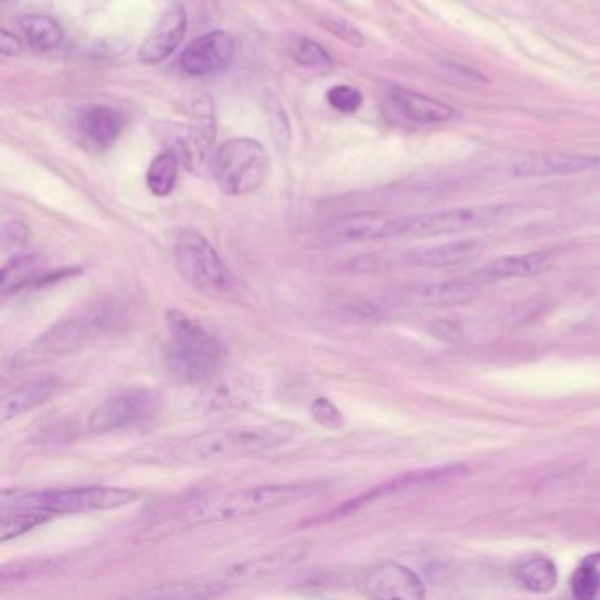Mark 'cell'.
<instances>
[{
    "label": "cell",
    "instance_id": "7",
    "mask_svg": "<svg viewBox=\"0 0 600 600\" xmlns=\"http://www.w3.org/2000/svg\"><path fill=\"white\" fill-rule=\"evenodd\" d=\"M270 157L259 141L233 138L220 144L212 161V173L220 191L228 196H245L265 183Z\"/></svg>",
    "mask_w": 600,
    "mask_h": 600
},
{
    "label": "cell",
    "instance_id": "32",
    "mask_svg": "<svg viewBox=\"0 0 600 600\" xmlns=\"http://www.w3.org/2000/svg\"><path fill=\"white\" fill-rule=\"evenodd\" d=\"M328 103L335 107L336 112L350 113L358 112L359 106L363 103V95L358 89H354L350 85H335L331 87L327 93Z\"/></svg>",
    "mask_w": 600,
    "mask_h": 600
},
{
    "label": "cell",
    "instance_id": "14",
    "mask_svg": "<svg viewBox=\"0 0 600 600\" xmlns=\"http://www.w3.org/2000/svg\"><path fill=\"white\" fill-rule=\"evenodd\" d=\"M600 157L585 154H563V152H545V154H526L511 164V175L516 178L562 177L577 175L599 168Z\"/></svg>",
    "mask_w": 600,
    "mask_h": 600
},
{
    "label": "cell",
    "instance_id": "16",
    "mask_svg": "<svg viewBox=\"0 0 600 600\" xmlns=\"http://www.w3.org/2000/svg\"><path fill=\"white\" fill-rule=\"evenodd\" d=\"M307 551V546L299 545V542L273 549L270 553L261 554L256 559L234 563L224 571L220 582L231 585V583L252 582V579H261L271 574L282 573L285 569L303 560Z\"/></svg>",
    "mask_w": 600,
    "mask_h": 600
},
{
    "label": "cell",
    "instance_id": "13",
    "mask_svg": "<svg viewBox=\"0 0 600 600\" xmlns=\"http://www.w3.org/2000/svg\"><path fill=\"white\" fill-rule=\"evenodd\" d=\"M234 52H237L234 39L228 33L215 30V33H208L194 39L183 50L182 56H180V66L187 75H215L231 64Z\"/></svg>",
    "mask_w": 600,
    "mask_h": 600
},
{
    "label": "cell",
    "instance_id": "3",
    "mask_svg": "<svg viewBox=\"0 0 600 600\" xmlns=\"http://www.w3.org/2000/svg\"><path fill=\"white\" fill-rule=\"evenodd\" d=\"M327 489V484L317 481L299 483L263 484L251 488L229 489L224 494L201 498L183 514L187 526L219 525L242 518L257 516L263 512L299 503L317 497Z\"/></svg>",
    "mask_w": 600,
    "mask_h": 600
},
{
    "label": "cell",
    "instance_id": "21",
    "mask_svg": "<svg viewBox=\"0 0 600 600\" xmlns=\"http://www.w3.org/2000/svg\"><path fill=\"white\" fill-rule=\"evenodd\" d=\"M516 582L532 593H549L559 583V569L546 554H526L512 569Z\"/></svg>",
    "mask_w": 600,
    "mask_h": 600
},
{
    "label": "cell",
    "instance_id": "10",
    "mask_svg": "<svg viewBox=\"0 0 600 600\" xmlns=\"http://www.w3.org/2000/svg\"><path fill=\"white\" fill-rule=\"evenodd\" d=\"M205 386L200 407L206 416L247 409L261 396V384L247 372H219Z\"/></svg>",
    "mask_w": 600,
    "mask_h": 600
},
{
    "label": "cell",
    "instance_id": "33",
    "mask_svg": "<svg viewBox=\"0 0 600 600\" xmlns=\"http://www.w3.org/2000/svg\"><path fill=\"white\" fill-rule=\"evenodd\" d=\"M30 228L22 220H8L2 226V247L4 251H18L30 243Z\"/></svg>",
    "mask_w": 600,
    "mask_h": 600
},
{
    "label": "cell",
    "instance_id": "29",
    "mask_svg": "<svg viewBox=\"0 0 600 600\" xmlns=\"http://www.w3.org/2000/svg\"><path fill=\"white\" fill-rule=\"evenodd\" d=\"M285 48L294 62H298L299 66L307 67L312 71H330L333 67V59L330 53L317 44L312 39L303 38V36H291L285 41Z\"/></svg>",
    "mask_w": 600,
    "mask_h": 600
},
{
    "label": "cell",
    "instance_id": "24",
    "mask_svg": "<svg viewBox=\"0 0 600 600\" xmlns=\"http://www.w3.org/2000/svg\"><path fill=\"white\" fill-rule=\"evenodd\" d=\"M480 294V284L475 280H449L438 284L424 285L414 293L416 302L435 307L447 305H461L470 302Z\"/></svg>",
    "mask_w": 600,
    "mask_h": 600
},
{
    "label": "cell",
    "instance_id": "18",
    "mask_svg": "<svg viewBox=\"0 0 600 600\" xmlns=\"http://www.w3.org/2000/svg\"><path fill=\"white\" fill-rule=\"evenodd\" d=\"M126 127V118L115 107L104 104L85 106L78 115V132L90 149H110Z\"/></svg>",
    "mask_w": 600,
    "mask_h": 600
},
{
    "label": "cell",
    "instance_id": "30",
    "mask_svg": "<svg viewBox=\"0 0 600 600\" xmlns=\"http://www.w3.org/2000/svg\"><path fill=\"white\" fill-rule=\"evenodd\" d=\"M50 514L34 509H4L2 522H0V542L18 539L27 532L34 531L36 526L42 525L50 520Z\"/></svg>",
    "mask_w": 600,
    "mask_h": 600
},
{
    "label": "cell",
    "instance_id": "37",
    "mask_svg": "<svg viewBox=\"0 0 600 600\" xmlns=\"http://www.w3.org/2000/svg\"><path fill=\"white\" fill-rule=\"evenodd\" d=\"M0 48H2V53H4L5 56H16L22 52L24 44H22V39H20L18 36H14V34L4 30V33H2Z\"/></svg>",
    "mask_w": 600,
    "mask_h": 600
},
{
    "label": "cell",
    "instance_id": "34",
    "mask_svg": "<svg viewBox=\"0 0 600 600\" xmlns=\"http://www.w3.org/2000/svg\"><path fill=\"white\" fill-rule=\"evenodd\" d=\"M322 25L330 30L336 38L344 39L345 42H349L353 47L361 48L365 44V36L359 33L358 27H354L347 20L342 18H324Z\"/></svg>",
    "mask_w": 600,
    "mask_h": 600
},
{
    "label": "cell",
    "instance_id": "9",
    "mask_svg": "<svg viewBox=\"0 0 600 600\" xmlns=\"http://www.w3.org/2000/svg\"><path fill=\"white\" fill-rule=\"evenodd\" d=\"M161 398L149 387H127L93 407L87 419L92 433H112L132 429L157 414Z\"/></svg>",
    "mask_w": 600,
    "mask_h": 600
},
{
    "label": "cell",
    "instance_id": "11",
    "mask_svg": "<svg viewBox=\"0 0 600 600\" xmlns=\"http://www.w3.org/2000/svg\"><path fill=\"white\" fill-rule=\"evenodd\" d=\"M409 215L386 212H361L345 215L328 228L327 237L339 243L375 242L387 238L405 237Z\"/></svg>",
    "mask_w": 600,
    "mask_h": 600
},
{
    "label": "cell",
    "instance_id": "17",
    "mask_svg": "<svg viewBox=\"0 0 600 600\" xmlns=\"http://www.w3.org/2000/svg\"><path fill=\"white\" fill-rule=\"evenodd\" d=\"M387 98L401 117L419 126H441V124L457 120L460 115L449 104L404 87H392L387 90Z\"/></svg>",
    "mask_w": 600,
    "mask_h": 600
},
{
    "label": "cell",
    "instance_id": "4",
    "mask_svg": "<svg viewBox=\"0 0 600 600\" xmlns=\"http://www.w3.org/2000/svg\"><path fill=\"white\" fill-rule=\"evenodd\" d=\"M166 361L180 381L206 384L220 372L226 349L197 317L173 308L166 314Z\"/></svg>",
    "mask_w": 600,
    "mask_h": 600
},
{
    "label": "cell",
    "instance_id": "19",
    "mask_svg": "<svg viewBox=\"0 0 600 600\" xmlns=\"http://www.w3.org/2000/svg\"><path fill=\"white\" fill-rule=\"evenodd\" d=\"M61 390V382L53 378L39 379L28 382L24 386L16 387L13 392L5 393L0 404V419L8 423L11 419L27 414L30 410L38 409L48 404Z\"/></svg>",
    "mask_w": 600,
    "mask_h": 600
},
{
    "label": "cell",
    "instance_id": "22",
    "mask_svg": "<svg viewBox=\"0 0 600 600\" xmlns=\"http://www.w3.org/2000/svg\"><path fill=\"white\" fill-rule=\"evenodd\" d=\"M551 265V257L546 252H532L522 256H506L489 265L484 266L480 271L481 277L488 280L506 279H528L542 271Z\"/></svg>",
    "mask_w": 600,
    "mask_h": 600
},
{
    "label": "cell",
    "instance_id": "1",
    "mask_svg": "<svg viewBox=\"0 0 600 600\" xmlns=\"http://www.w3.org/2000/svg\"><path fill=\"white\" fill-rule=\"evenodd\" d=\"M298 429L289 423L252 424L237 429L209 430L189 437L178 438L168 446L161 447L158 461L168 463H212V461L233 460L284 447L296 437Z\"/></svg>",
    "mask_w": 600,
    "mask_h": 600
},
{
    "label": "cell",
    "instance_id": "25",
    "mask_svg": "<svg viewBox=\"0 0 600 600\" xmlns=\"http://www.w3.org/2000/svg\"><path fill=\"white\" fill-rule=\"evenodd\" d=\"M20 30L34 52L47 53L61 47L64 33L61 25L47 14H27L20 20Z\"/></svg>",
    "mask_w": 600,
    "mask_h": 600
},
{
    "label": "cell",
    "instance_id": "38",
    "mask_svg": "<svg viewBox=\"0 0 600 600\" xmlns=\"http://www.w3.org/2000/svg\"><path fill=\"white\" fill-rule=\"evenodd\" d=\"M4 2H5V0H4Z\"/></svg>",
    "mask_w": 600,
    "mask_h": 600
},
{
    "label": "cell",
    "instance_id": "23",
    "mask_svg": "<svg viewBox=\"0 0 600 600\" xmlns=\"http://www.w3.org/2000/svg\"><path fill=\"white\" fill-rule=\"evenodd\" d=\"M61 271L47 273L39 268L38 257L34 256H16L11 261L5 263L0 273V291L4 296L8 294L18 293L22 289L28 285H41L42 280L50 279L53 275H59ZM64 273V271H62Z\"/></svg>",
    "mask_w": 600,
    "mask_h": 600
},
{
    "label": "cell",
    "instance_id": "31",
    "mask_svg": "<svg viewBox=\"0 0 600 600\" xmlns=\"http://www.w3.org/2000/svg\"><path fill=\"white\" fill-rule=\"evenodd\" d=\"M571 588H573V596L576 599H593L600 590V573L596 563L591 562V560L583 563L582 567L577 569L576 573H574Z\"/></svg>",
    "mask_w": 600,
    "mask_h": 600
},
{
    "label": "cell",
    "instance_id": "12",
    "mask_svg": "<svg viewBox=\"0 0 600 600\" xmlns=\"http://www.w3.org/2000/svg\"><path fill=\"white\" fill-rule=\"evenodd\" d=\"M359 590L370 599L419 600L424 597V585L418 574L401 563H373L359 576Z\"/></svg>",
    "mask_w": 600,
    "mask_h": 600
},
{
    "label": "cell",
    "instance_id": "5",
    "mask_svg": "<svg viewBox=\"0 0 600 600\" xmlns=\"http://www.w3.org/2000/svg\"><path fill=\"white\" fill-rule=\"evenodd\" d=\"M138 498L135 489L117 486H76L64 489H4L2 508L34 509L50 516L124 508Z\"/></svg>",
    "mask_w": 600,
    "mask_h": 600
},
{
    "label": "cell",
    "instance_id": "35",
    "mask_svg": "<svg viewBox=\"0 0 600 600\" xmlns=\"http://www.w3.org/2000/svg\"><path fill=\"white\" fill-rule=\"evenodd\" d=\"M310 410H312V416L317 423L327 426V429H339L340 424H342L340 410L328 398H317Z\"/></svg>",
    "mask_w": 600,
    "mask_h": 600
},
{
    "label": "cell",
    "instance_id": "28",
    "mask_svg": "<svg viewBox=\"0 0 600 600\" xmlns=\"http://www.w3.org/2000/svg\"><path fill=\"white\" fill-rule=\"evenodd\" d=\"M178 157L175 152H163L150 164L146 171V186L152 194L158 197H166L171 194L177 186L178 178Z\"/></svg>",
    "mask_w": 600,
    "mask_h": 600
},
{
    "label": "cell",
    "instance_id": "15",
    "mask_svg": "<svg viewBox=\"0 0 600 600\" xmlns=\"http://www.w3.org/2000/svg\"><path fill=\"white\" fill-rule=\"evenodd\" d=\"M187 30V13L182 4L169 5L168 10L161 14L157 24L150 30L149 36L141 42L138 59L143 64H158L166 61L180 47Z\"/></svg>",
    "mask_w": 600,
    "mask_h": 600
},
{
    "label": "cell",
    "instance_id": "27",
    "mask_svg": "<svg viewBox=\"0 0 600 600\" xmlns=\"http://www.w3.org/2000/svg\"><path fill=\"white\" fill-rule=\"evenodd\" d=\"M64 559L61 557H44V559H27L20 562L5 563L0 569V585L8 587L13 583L30 582L36 577L48 576V574L61 571Z\"/></svg>",
    "mask_w": 600,
    "mask_h": 600
},
{
    "label": "cell",
    "instance_id": "2",
    "mask_svg": "<svg viewBox=\"0 0 600 600\" xmlns=\"http://www.w3.org/2000/svg\"><path fill=\"white\" fill-rule=\"evenodd\" d=\"M122 321L120 303L98 298L62 317L13 358L14 368H28L87 349Z\"/></svg>",
    "mask_w": 600,
    "mask_h": 600
},
{
    "label": "cell",
    "instance_id": "8",
    "mask_svg": "<svg viewBox=\"0 0 600 600\" xmlns=\"http://www.w3.org/2000/svg\"><path fill=\"white\" fill-rule=\"evenodd\" d=\"M512 215L511 205L463 206L438 209L410 217L405 237L432 238L443 234H460L467 231L492 228L506 222Z\"/></svg>",
    "mask_w": 600,
    "mask_h": 600
},
{
    "label": "cell",
    "instance_id": "20",
    "mask_svg": "<svg viewBox=\"0 0 600 600\" xmlns=\"http://www.w3.org/2000/svg\"><path fill=\"white\" fill-rule=\"evenodd\" d=\"M481 243L475 240L444 243L435 247L414 248L407 252L404 261L409 265L424 266V268H449L480 256Z\"/></svg>",
    "mask_w": 600,
    "mask_h": 600
},
{
    "label": "cell",
    "instance_id": "36",
    "mask_svg": "<svg viewBox=\"0 0 600 600\" xmlns=\"http://www.w3.org/2000/svg\"><path fill=\"white\" fill-rule=\"evenodd\" d=\"M429 333L435 339L447 342V344H457L463 339V331L457 322L447 321V319H438V321L432 322L429 327Z\"/></svg>",
    "mask_w": 600,
    "mask_h": 600
},
{
    "label": "cell",
    "instance_id": "6",
    "mask_svg": "<svg viewBox=\"0 0 600 600\" xmlns=\"http://www.w3.org/2000/svg\"><path fill=\"white\" fill-rule=\"evenodd\" d=\"M173 261L180 279L197 293L226 298L237 289L233 271L229 270L214 245L194 229L178 234Z\"/></svg>",
    "mask_w": 600,
    "mask_h": 600
},
{
    "label": "cell",
    "instance_id": "26",
    "mask_svg": "<svg viewBox=\"0 0 600 600\" xmlns=\"http://www.w3.org/2000/svg\"><path fill=\"white\" fill-rule=\"evenodd\" d=\"M228 585L220 582H183L169 583L149 588L141 593L146 599H209L226 593Z\"/></svg>",
    "mask_w": 600,
    "mask_h": 600
}]
</instances>
